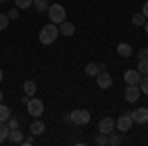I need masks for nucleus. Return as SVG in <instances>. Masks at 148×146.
Returning <instances> with one entry per match:
<instances>
[{"label":"nucleus","mask_w":148,"mask_h":146,"mask_svg":"<svg viewBox=\"0 0 148 146\" xmlns=\"http://www.w3.org/2000/svg\"><path fill=\"white\" fill-rule=\"evenodd\" d=\"M32 6H34L40 14H44V12H47V8H49V2H47V0H34Z\"/></svg>","instance_id":"16"},{"label":"nucleus","mask_w":148,"mask_h":146,"mask_svg":"<svg viewBox=\"0 0 148 146\" xmlns=\"http://www.w3.org/2000/svg\"><path fill=\"white\" fill-rule=\"evenodd\" d=\"M8 119H10V109L0 103V123H6Z\"/></svg>","instance_id":"20"},{"label":"nucleus","mask_w":148,"mask_h":146,"mask_svg":"<svg viewBox=\"0 0 148 146\" xmlns=\"http://www.w3.org/2000/svg\"><path fill=\"white\" fill-rule=\"evenodd\" d=\"M32 4H34V0H16V8H20V10H26V8H32Z\"/></svg>","instance_id":"22"},{"label":"nucleus","mask_w":148,"mask_h":146,"mask_svg":"<svg viewBox=\"0 0 148 146\" xmlns=\"http://www.w3.org/2000/svg\"><path fill=\"white\" fill-rule=\"evenodd\" d=\"M57 30H59V36H63V38H71V36L75 34V24L61 22L59 26H57Z\"/></svg>","instance_id":"11"},{"label":"nucleus","mask_w":148,"mask_h":146,"mask_svg":"<svg viewBox=\"0 0 148 146\" xmlns=\"http://www.w3.org/2000/svg\"><path fill=\"white\" fill-rule=\"evenodd\" d=\"M116 53H119V56H123V57H130V56H132V45L125 44V42H123V44H119V45H116Z\"/></svg>","instance_id":"14"},{"label":"nucleus","mask_w":148,"mask_h":146,"mask_svg":"<svg viewBox=\"0 0 148 146\" xmlns=\"http://www.w3.org/2000/svg\"><path fill=\"white\" fill-rule=\"evenodd\" d=\"M130 117H132V123L146 124L148 123V109L146 107H138V109H134V111H130Z\"/></svg>","instance_id":"6"},{"label":"nucleus","mask_w":148,"mask_h":146,"mask_svg":"<svg viewBox=\"0 0 148 146\" xmlns=\"http://www.w3.org/2000/svg\"><path fill=\"white\" fill-rule=\"evenodd\" d=\"M114 128H116V126H114V121L111 117H103L101 121H99V132H103V134L109 136Z\"/></svg>","instance_id":"8"},{"label":"nucleus","mask_w":148,"mask_h":146,"mask_svg":"<svg viewBox=\"0 0 148 146\" xmlns=\"http://www.w3.org/2000/svg\"><path fill=\"white\" fill-rule=\"evenodd\" d=\"M144 32H146V36H148V22L144 24Z\"/></svg>","instance_id":"33"},{"label":"nucleus","mask_w":148,"mask_h":146,"mask_svg":"<svg viewBox=\"0 0 148 146\" xmlns=\"http://www.w3.org/2000/svg\"><path fill=\"white\" fill-rule=\"evenodd\" d=\"M8 132H10V126L6 123H0V144L8 140Z\"/></svg>","instance_id":"19"},{"label":"nucleus","mask_w":148,"mask_h":146,"mask_svg":"<svg viewBox=\"0 0 148 146\" xmlns=\"http://www.w3.org/2000/svg\"><path fill=\"white\" fill-rule=\"evenodd\" d=\"M57 36H59V30H57V24H46L44 28H42V32H40V42L44 45H51L53 42L57 40Z\"/></svg>","instance_id":"1"},{"label":"nucleus","mask_w":148,"mask_h":146,"mask_svg":"<svg viewBox=\"0 0 148 146\" xmlns=\"http://www.w3.org/2000/svg\"><path fill=\"white\" fill-rule=\"evenodd\" d=\"M6 124H8L10 128H20V121H18L16 117H10V119L6 121Z\"/></svg>","instance_id":"27"},{"label":"nucleus","mask_w":148,"mask_h":146,"mask_svg":"<svg viewBox=\"0 0 148 146\" xmlns=\"http://www.w3.org/2000/svg\"><path fill=\"white\" fill-rule=\"evenodd\" d=\"M140 57H148V47L140 49V53H138V59H140Z\"/></svg>","instance_id":"29"},{"label":"nucleus","mask_w":148,"mask_h":146,"mask_svg":"<svg viewBox=\"0 0 148 146\" xmlns=\"http://www.w3.org/2000/svg\"><path fill=\"white\" fill-rule=\"evenodd\" d=\"M121 142H123V138H121L119 134H113V132L109 134V144H114V146H119Z\"/></svg>","instance_id":"25"},{"label":"nucleus","mask_w":148,"mask_h":146,"mask_svg":"<svg viewBox=\"0 0 148 146\" xmlns=\"http://www.w3.org/2000/svg\"><path fill=\"white\" fill-rule=\"evenodd\" d=\"M2 79H4V71L0 69V83H2Z\"/></svg>","instance_id":"32"},{"label":"nucleus","mask_w":148,"mask_h":146,"mask_svg":"<svg viewBox=\"0 0 148 146\" xmlns=\"http://www.w3.org/2000/svg\"><path fill=\"white\" fill-rule=\"evenodd\" d=\"M99 71H101L99 63H87V65H85V73H87L89 77H97Z\"/></svg>","instance_id":"15"},{"label":"nucleus","mask_w":148,"mask_h":146,"mask_svg":"<svg viewBox=\"0 0 148 146\" xmlns=\"http://www.w3.org/2000/svg\"><path fill=\"white\" fill-rule=\"evenodd\" d=\"M30 132H32V136H40L46 132V124L42 123V121H34V123L30 124Z\"/></svg>","instance_id":"12"},{"label":"nucleus","mask_w":148,"mask_h":146,"mask_svg":"<svg viewBox=\"0 0 148 146\" xmlns=\"http://www.w3.org/2000/svg\"><path fill=\"white\" fill-rule=\"evenodd\" d=\"M95 142H97L99 146H105V144H109V136H107V134H103V132H101V134H99L97 138H95Z\"/></svg>","instance_id":"26"},{"label":"nucleus","mask_w":148,"mask_h":146,"mask_svg":"<svg viewBox=\"0 0 148 146\" xmlns=\"http://www.w3.org/2000/svg\"><path fill=\"white\" fill-rule=\"evenodd\" d=\"M32 142H34V138H32V136H30V138H24V140H22V144H32Z\"/></svg>","instance_id":"30"},{"label":"nucleus","mask_w":148,"mask_h":146,"mask_svg":"<svg viewBox=\"0 0 148 146\" xmlns=\"http://www.w3.org/2000/svg\"><path fill=\"white\" fill-rule=\"evenodd\" d=\"M0 2H8V0H0Z\"/></svg>","instance_id":"35"},{"label":"nucleus","mask_w":148,"mask_h":146,"mask_svg":"<svg viewBox=\"0 0 148 146\" xmlns=\"http://www.w3.org/2000/svg\"><path fill=\"white\" fill-rule=\"evenodd\" d=\"M138 89H140V93L148 95V75H144V77L140 79V83H138Z\"/></svg>","instance_id":"23"},{"label":"nucleus","mask_w":148,"mask_h":146,"mask_svg":"<svg viewBox=\"0 0 148 146\" xmlns=\"http://www.w3.org/2000/svg\"><path fill=\"white\" fill-rule=\"evenodd\" d=\"M0 101H2V91H0Z\"/></svg>","instance_id":"34"},{"label":"nucleus","mask_w":148,"mask_h":146,"mask_svg":"<svg viewBox=\"0 0 148 146\" xmlns=\"http://www.w3.org/2000/svg\"><path fill=\"white\" fill-rule=\"evenodd\" d=\"M8 140L14 142V144H22L24 134L20 132V128H10V132H8Z\"/></svg>","instance_id":"13"},{"label":"nucleus","mask_w":148,"mask_h":146,"mask_svg":"<svg viewBox=\"0 0 148 146\" xmlns=\"http://www.w3.org/2000/svg\"><path fill=\"white\" fill-rule=\"evenodd\" d=\"M26 109L30 112V117H42L44 114V101H40L36 97H30L26 101Z\"/></svg>","instance_id":"4"},{"label":"nucleus","mask_w":148,"mask_h":146,"mask_svg":"<svg viewBox=\"0 0 148 146\" xmlns=\"http://www.w3.org/2000/svg\"><path fill=\"white\" fill-rule=\"evenodd\" d=\"M138 97H140V89H138V85H126L125 89V101L126 103H136Z\"/></svg>","instance_id":"7"},{"label":"nucleus","mask_w":148,"mask_h":146,"mask_svg":"<svg viewBox=\"0 0 148 146\" xmlns=\"http://www.w3.org/2000/svg\"><path fill=\"white\" fill-rule=\"evenodd\" d=\"M8 24H10L8 14H0V30H6V28H8Z\"/></svg>","instance_id":"24"},{"label":"nucleus","mask_w":148,"mask_h":146,"mask_svg":"<svg viewBox=\"0 0 148 146\" xmlns=\"http://www.w3.org/2000/svg\"><path fill=\"white\" fill-rule=\"evenodd\" d=\"M136 69H138L140 75H148V57H140V59H138Z\"/></svg>","instance_id":"17"},{"label":"nucleus","mask_w":148,"mask_h":146,"mask_svg":"<svg viewBox=\"0 0 148 146\" xmlns=\"http://www.w3.org/2000/svg\"><path fill=\"white\" fill-rule=\"evenodd\" d=\"M142 14H144V16H146V18H148V2H146V4H144V6H142Z\"/></svg>","instance_id":"31"},{"label":"nucleus","mask_w":148,"mask_h":146,"mask_svg":"<svg viewBox=\"0 0 148 146\" xmlns=\"http://www.w3.org/2000/svg\"><path fill=\"white\" fill-rule=\"evenodd\" d=\"M18 16H20V8H16V6H14V8L8 12V18H10V20H18Z\"/></svg>","instance_id":"28"},{"label":"nucleus","mask_w":148,"mask_h":146,"mask_svg":"<svg viewBox=\"0 0 148 146\" xmlns=\"http://www.w3.org/2000/svg\"><path fill=\"white\" fill-rule=\"evenodd\" d=\"M97 85H99V89H109V87L113 85L111 73H109V71H99V73H97Z\"/></svg>","instance_id":"9"},{"label":"nucleus","mask_w":148,"mask_h":146,"mask_svg":"<svg viewBox=\"0 0 148 146\" xmlns=\"http://www.w3.org/2000/svg\"><path fill=\"white\" fill-rule=\"evenodd\" d=\"M47 16H49V22L61 24V22H65L67 12H65V8H63L61 4H49V8H47Z\"/></svg>","instance_id":"2"},{"label":"nucleus","mask_w":148,"mask_h":146,"mask_svg":"<svg viewBox=\"0 0 148 146\" xmlns=\"http://www.w3.org/2000/svg\"><path fill=\"white\" fill-rule=\"evenodd\" d=\"M132 24H134V26H144V24H146V16H144L142 12L134 14V16H132Z\"/></svg>","instance_id":"21"},{"label":"nucleus","mask_w":148,"mask_h":146,"mask_svg":"<svg viewBox=\"0 0 148 146\" xmlns=\"http://www.w3.org/2000/svg\"><path fill=\"white\" fill-rule=\"evenodd\" d=\"M140 79H142V75L138 73V69H128L125 73V83L126 85H138Z\"/></svg>","instance_id":"10"},{"label":"nucleus","mask_w":148,"mask_h":146,"mask_svg":"<svg viewBox=\"0 0 148 146\" xmlns=\"http://www.w3.org/2000/svg\"><path fill=\"white\" fill-rule=\"evenodd\" d=\"M69 117H71V123L77 124V126H85L91 121V114L87 109H75L73 112H69Z\"/></svg>","instance_id":"3"},{"label":"nucleus","mask_w":148,"mask_h":146,"mask_svg":"<svg viewBox=\"0 0 148 146\" xmlns=\"http://www.w3.org/2000/svg\"><path fill=\"white\" fill-rule=\"evenodd\" d=\"M132 124L134 123H132L130 112H126V114H123V117H119V121H114V126L119 128V132H128Z\"/></svg>","instance_id":"5"},{"label":"nucleus","mask_w":148,"mask_h":146,"mask_svg":"<svg viewBox=\"0 0 148 146\" xmlns=\"http://www.w3.org/2000/svg\"><path fill=\"white\" fill-rule=\"evenodd\" d=\"M24 93H26L28 97H34V95H36V83H34V81L28 79V81L24 83Z\"/></svg>","instance_id":"18"}]
</instances>
